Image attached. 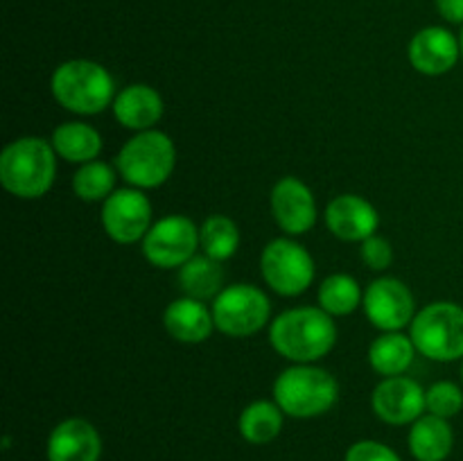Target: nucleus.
I'll return each mask as SVG.
<instances>
[{"mask_svg":"<svg viewBox=\"0 0 463 461\" xmlns=\"http://www.w3.org/2000/svg\"><path fill=\"white\" fill-rule=\"evenodd\" d=\"M283 420L285 411L276 405V400H253L240 414L238 429L251 446H267L280 434Z\"/></svg>","mask_w":463,"mask_h":461,"instance_id":"obj_23","label":"nucleus"},{"mask_svg":"<svg viewBox=\"0 0 463 461\" xmlns=\"http://www.w3.org/2000/svg\"><path fill=\"white\" fill-rule=\"evenodd\" d=\"M52 143L54 152L59 158L66 163H84L98 161L99 152H102V136L95 127L86 125V122H61L57 129L52 131Z\"/></svg>","mask_w":463,"mask_h":461,"instance_id":"obj_20","label":"nucleus"},{"mask_svg":"<svg viewBox=\"0 0 463 461\" xmlns=\"http://www.w3.org/2000/svg\"><path fill=\"white\" fill-rule=\"evenodd\" d=\"M163 328L181 343H203L215 330L213 310L197 298H175L163 312Z\"/></svg>","mask_w":463,"mask_h":461,"instance_id":"obj_18","label":"nucleus"},{"mask_svg":"<svg viewBox=\"0 0 463 461\" xmlns=\"http://www.w3.org/2000/svg\"><path fill=\"white\" fill-rule=\"evenodd\" d=\"M407 446L416 461H446L455 447V432L446 419L423 414L411 423Z\"/></svg>","mask_w":463,"mask_h":461,"instance_id":"obj_19","label":"nucleus"},{"mask_svg":"<svg viewBox=\"0 0 463 461\" xmlns=\"http://www.w3.org/2000/svg\"><path fill=\"white\" fill-rule=\"evenodd\" d=\"M50 90L57 104L75 116H98L113 107L116 80L111 72L90 59H68L54 68Z\"/></svg>","mask_w":463,"mask_h":461,"instance_id":"obj_3","label":"nucleus"},{"mask_svg":"<svg viewBox=\"0 0 463 461\" xmlns=\"http://www.w3.org/2000/svg\"><path fill=\"white\" fill-rule=\"evenodd\" d=\"M199 247L213 260L224 262L235 256L240 247V229L231 217L211 215L199 226Z\"/></svg>","mask_w":463,"mask_h":461,"instance_id":"obj_25","label":"nucleus"},{"mask_svg":"<svg viewBox=\"0 0 463 461\" xmlns=\"http://www.w3.org/2000/svg\"><path fill=\"white\" fill-rule=\"evenodd\" d=\"M362 307L371 325L383 333H398L407 328L419 312L411 289L393 276H380L371 280L369 287L364 289Z\"/></svg>","mask_w":463,"mask_h":461,"instance_id":"obj_10","label":"nucleus"},{"mask_svg":"<svg viewBox=\"0 0 463 461\" xmlns=\"http://www.w3.org/2000/svg\"><path fill=\"white\" fill-rule=\"evenodd\" d=\"M57 179V152L39 136L12 140L0 154V183L18 199H39Z\"/></svg>","mask_w":463,"mask_h":461,"instance_id":"obj_2","label":"nucleus"},{"mask_svg":"<svg viewBox=\"0 0 463 461\" xmlns=\"http://www.w3.org/2000/svg\"><path fill=\"white\" fill-rule=\"evenodd\" d=\"M176 167L175 140L158 129L138 131L116 154V170L131 188H161Z\"/></svg>","mask_w":463,"mask_h":461,"instance_id":"obj_5","label":"nucleus"},{"mask_svg":"<svg viewBox=\"0 0 463 461\" xmlns=\"http://www.w3.org/2000/svg\"><path fill=\"white\" fill-rule=\"evenodd\" d=\"M211 310L215 328L222 334L251 337L269 324L271 303L269 296L256 285L235 283L213 298Z\"/></svg>","mask_w":463,"mask_h":461,"instance_id":"obj_7","label":"nucleus"},{"mask_svg":"<svg viewBox=\"0 0 463 461\" xmlns=\"http://www.w3.org/2000/svg\"><path fill=\"white\" fill-rule=\"evenodd\" d=\"M269 206L274 221L288 238L303 235L315 229L317 202L307 183L297 176H283L274 183L269 194Z\"/></svg>","mask_w":463,"mask_h":461,"instance_id":"obj_13","label":"nucleus"},{"mask_svg":"<svg viewBox=\"0 0 463 461\" xmlns=\"http://www.w3.org/2000/svg\"><path fill=\"white\" fill-rule=\"evenodd\" d=\"M113 118L131 131H147L161 122L165 113L161 93L149 84H129L113 99Z\"/></svg>","mask_w":463,"mask_h":461,"instance_id":"obj_17","label":"nucleus"},{"mask_svg":"<svg viewBox=\"0 0 463 461\" xmlns=\"http://www.w3.org/2000/svg\"><path fill=\"white\" fill-rule=\"evenodd\" d=\"M116 167L104 161L84 163L72 174V193L86 203L107 202L116 193Z\"/></svg>","mask_w":463,"mask_h":461,"instance_id":"obj_26","label":"nucleus"},{"mask_svg":"<svg viewBox=\"0 0 463 461\" xmlns=\"http://www.w3.org/2000/svg\"><path fill=\"white\" fill-rule=\"evenodd\" d=\"M407 59L420 75L441 77L450 72L461 59L459 36L448 27L430 25L416 32L407 45Z\"/></svg>","mask_w":463,"mask_h":461,"instance_id":"obj_14","label":"nucleus"},{"mask_svg":"<svg viewBox=\"0 0 463 461\" xmlns=\"http://www.w3.org/2000/svg\"><path fill=\"white\" fill-rule=\"evenodd\" d=\"M274 400L285 416L317 419L337 405L339 382L330 371L317 364H292L276 378Z\"/></svg>","mask_w":463,"mask_h":461,"instance_id":"obj_4","label":"nucleus"},{"mask_svg":"<svg viewBox=\"0 0 463 461\" xmlns=\"http://www.w3.org/2000/svg\"><path fill=\"white\" fill-rule=\"evenodd\" d=\"M461 382H463V360H461Z\"/></svg>","mask_w":463,"mask_h":461,"instance_id":"obj_32","label":"nucleus"},{"mask_svg":"<svg viewBox=\"0 0 463 461\" xmlns=\"http://www.w3.org/2000/svg\"><path fill=\"white\" fill-rule=\"evenodd\" d=\"M360 258L369 269L373 271H384L392 267L393 262V247L387 238L383 235H371L364 242H360Z\"/></svg>","mask_w":463,"mask_h":461,"instance_id":"obj_28","label":"nucleus"},{"mask_svg":"<svg viewBox=\"0 0 463 461\" xmlns=\"http://www.w3.org/2000/svg\"><path fill=\"white\" fill-rule=\"evenodd\" d=\"M416 346L410 334L383 333L369 346V364L383 378L405 375V371L414 364Z\"/></svg>","mask_w":463,"mask_h":461,"instance_id":"obj_21","label":"nucleus"},{"mask_svg":"<svg viewBox=\"0 0 463 461\" xmlns=\"http://www.w3.org/2000/svg\"><path fill=\"white\" fill-rule=\"evenodd\" d=\"M269 343L292 364H315L337 343L335 316L319 306L289 307L271 321Z\"/></svg>","mask_w":463,"mask_h":461,"instance_id":"obj_1","label":"nucleus"},{"mask_svg":"<svg viewBox=\"0 0 463 461\" xmlns=\"http://www.w3.org/2000/svg\"><path fill=\"white\" fill-rule=\"evenodd\" d=\"M326 226L344 242H364L378 233L380 212L369 199L360 194H337L326 206Z\"/></svg>","mask_w":463,"mask_h":461,"instance_id":"obj_15","label":"nucleus"},{"mask_svg":"<svg viewBox=\"0 0 463 461\" xmlns=\"http://www.w3.org/2000/svg\"><path fill=\"white\" fill-rule=\"evenodd\" d=\"M102 229L113 242L136 244L143 242L152 229V203L145 190L120 188L102 202Z\"/></svg>","mask_w":463,"mask_h":461,"instance_id":"obj_11","label":"nucleus"},{"mask_svg":"<svg viewBox=\"0 0 463 461\" xmlns=\"http://www.w3.org/2000/svg\"><path fill=\"white\" fill-rule=\"evenodd\" d=\"M143 256L158 269H179L199 249V226L185 215H167L152 224L140 242Z\"/></svg>","mask_w":463,"mask_h":461,"instance_id":"obj_9","label":"nucleus"},{"mask_svg":"<svg viewBox=\"0 0 463 461\" xmlns=\"http://www.w3.org/2000/svg\"><path fill=\"white\" fill-rule=\"evenodd\" d=\"M260 274L280 296H301L315 280V258L297 240L276 238L262 249Z\"/></svg>","mask_w":463,"mask_h":461,"instance_id":"obj_8","label":"nucleus"},{"mask_svg":"<svg viewBox=\"0 0 463 461\" xmlns=\"http://www.w3.org/2000/svg\"><path fill=\"white\" fill-rule=\"evenodd\" d=\"M459 43H461V59H463V25H461V34H459Z\"/></svg>","mask_w":463,"mask_h":461,"instance_id":"obj_31","label":"nucleus"},{"mask_svg":"<svg viewBox=\"0 0 463 461\" xmlns=\"http://www.w3.org/2000/svg\"><path fill=\"white\" fill-rule=\"evenodd\" d=\"M364 301L360 283L351 274H330L321 280L317 303L330 316H348Z\"/></svg>","mask_w":463,"mask_h":461,"instance_id":"obj_24","label":"nucleus"},{"mask_svg":"<svg viewBox=\"0 0 463 461\" xmlns=\"http://www.w3.org/2000/svg\"><path fill=\"white\" fill-rule=\"evenodd\" d=\"M416 351L434 362L463 360V306L452 301L428 303L410 325Z\"/></svg>","mask_w":463,"mask_h":461,"instance_id":"obj_6","label":"nucleus"},{"mask_svg":"<svg viewBox=\"0 0 463 461\" xmlns=\"http://www.w3.org/2000/svg\"><path fill=\"white\" fill-rule=\"evenodd\" d=\"M48 461H99L102 437L86 419H66L57 423L45 443Z\"/></svg>","mask_w":463,"mask_h":461,"instance_id":"obj_16","label":"nucleus"},{"mask_svg":"<svg viewBox=\"0 0 463 461\" xmlns=\"http://www.w3.org/2000/svg\"><path fill=\"white\" fill-rule=\"evenodd\" d=\"M463 409V389L450 380L434 382L425 389V411L439 416V419H455Z\"/></svg>","mask_w":463,"mask_h":461,"instance_id":"obj_27","label":"nucleus"},{"mask_svg":"<svg viewBox=\"0 0 463 461\" xmlns=\"http://www.w3.org/2000/svg\"><path fill=\"white\" fill-rule=\"evenodd\" d=\"M371 409L387 425H411L425 411V389L407 375L383 378L371 393Z\"/></svg>","mask_w":463,"mask_h":461,"instance_id":"obj_12","label":"nucleus"},{"mask_svg":"<svg viewBox=\"0 0 463 461\" xmlns=\"http://www.w3.org/2000/svg\"><path fill=\"white\" fill-rule=\"evenodd\" d=\"M439 16L450 25H463V0H434Z\"/></svg>","mask_w":463,"mask_h":461,"instance_id":"obj_30","label":"nucleus"},{"mask_svg":"<svg viewBox=\"0 0 463 461\" xmlns=\"http://www.w3.org/2000/svg\"><path fill=\"white\" fill-rule=\"evenodd\" d=\"M176 283H179L184 296L197 298V301H213L224 289L222 262L213 260L206 253H197L184 267H179Z\"/></svg>","mask_w":463,"mask_h":461,"instance_id":"obj_22","label":"nucleus"},{"mask_svg":"<svg viewBox=\"0 0 463 461\" xmlns=\"http://www.w3.org/2000/svg\"><path fill=\"white\" fill-rule=\"evenodd\" d=\"M344 461H402V459L398 456V452L393 450V447L384 446V443L380 441L364 438V441H357L348 447Z\"/></svg>","mask_w":463,"mask_h":461,"instance_id":"obj_29","label":"nucleus"}]
</instances>
